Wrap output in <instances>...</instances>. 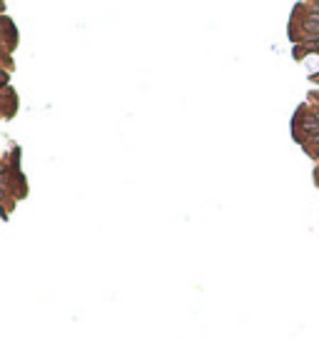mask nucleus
Segmentation results:
<instances>
[{"label": "nucleus", "instance_id": "f257e3e1", "mask_svg": "<svg viewBox=\"0 0 319 339\" xmlns=\"http://www.w3.org/2000/svg\"><path fill=\"white\" fill-rule=\"evenodd\" d=\"M302 28H304V33H309V35H319V15H309V18H304Z\"/></svg>", "mask_w": 319, "mask_h": 339}, {"label": "nucleus", "instance_id": "7ed1b4c3", "mask_svg": "<svg viewBox=\"0 0 319 339\" xmlns=\"http://www.w3.org/2000/svg\"><path fill=\"white\" fill-rule=\"evenodd\" d=\"M304 65H307V73L314 75V73L319 70V55H309L307 60H304Z\"/></svg>", "mask_w": 319, "mask_h": 339}, {"label": "nucleus", "instance_id": "20e7f679", "mask_svg": "<svg viewBox=\"0 0 319 339\" xmlns=\"http://www.w3.org/2000/svg\"><path fill=\"white\" fill-rule=\"evenodd\" d=\"M317 142H319V135H317Z\"/></svg>", "mask_w": 319, "mask_h": 339}, {"label": "nucleus", "instance_id": "f03ea898", "mask_svg": "<svg viewBox=\"0 0 319 339\" xmlns=\"http://www.w3.org/2000/svg\"><path fill=\"white\" fill-rule=\"evenodd\" d=\"M302 128L307 132H319V115H307V117H302Z\"/></svg>", "mask_w": 319, "mask_h": 339}, {"label": "nucleus", "instance_id": "39448f33", "mask_svg": "<svg viewBox=\"0 0 319 339\" xmlns=\"http://www.w3.org/2000/svg\"><path fill=\"white\" fill-rule=\"evenodd\" d=\"M317 45H319V43H317Z\"/></svg>", "mask_w": 319, "mask_h": 339}]
</instances>
